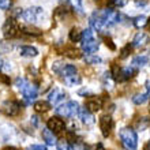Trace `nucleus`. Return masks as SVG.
Here are the masks:
<instances>
[{
	"label": "nucleus",
	"mask_w": 150,
	"mask_h": 150,
	"mask_svg": "<svg viewBox=\"0 0 150 150\" xmlns=\"http://www.w3.org/2000/svg\"><path fill=\"white\" fill-rule=\"evenodd\" d=\"M21 28L18 22H16L14 18H8L3 25V36L4 38H14L19 34Z\"/></svg>",
	"instance_id": "nucleus-5"
},
{
	"label": "nucleus",
	"mask_w": 150,
	"mask_h": 150,
	"mask_svg": "<svg viewBox=\"0 0 150 150\" xmlns=\"http://www.w3.org/2000/svg\"><path fill=\"white\" fill-rule=\"evenodd\" d=\"M22 93V98H23V104L25 105H30V104L37 98V96H38V86L34 85V83H30L28 82V85L21 90Z\"/></svg>",
	"instance_id": "nucleus-4"
},
{
	"label": "nucleus",
	"mask_w": 150,
	"mask_h": 150,
	"mask_svg": "<svg viewBox=\"0 0 150 150\" xmlns=\"http://www.w3.org/2000/svg\"><path fill=\"white\" fill-rule=\"evenodd\" d=\"M150 98V82L146 83V86H145V91L143 93H139V94H135L132 97V103L135 105H142Z\"/></svg>",
	"instance_id": "nucleus-15"
},
{
	"label": "nucleus",
	"mask_w": 150,
	"mask_h": 150,
	"mask_svg": "<svg viewBox=\"0 0 150 150\" xmlns=\"http://www.w3.org/2000/svg\"><path fill=\"white\" fill-rule=\"evenodd\" d=\"M22 33L28 34V36H32V37H40L42 34V32L40 29H36V28H33V26H25V28H22Z\"/></svg>",
	"instance_id": "nucleus-24"
},
{
	"label": "nucleus",
	"mask_w": 150,
	"mask_h": 150,
	"mask_svg": "<svg viewBox=\"0 0 150 150\" xmlns=\"http://www.w3.org/2000/svg\"><path fill=\"white\" fill-rule=\"evenodd\" d=\"M78 117L81 119V122H82L83 124H86V126H91V124L96 122V120H94V116H93V112H90L86 107L79 108Z\"/></svg>",
	"instance_id": "nucleus-12"
},
{
	"label": "nucleus",
	"mask_w": 150,
	"mask_h": 150,
	"mask_svg": "<svg viewBox=\"0 0 150 150\" xmlns=\"http://www.w3.org/2000/svg\"><path fill=\"white\" fill-rule=\"evenodd\" d=\"M149 112H150V105H149Z\"/></svg>",
	"instance_id": "nucleus-46"
},
{
	"label": "nucleus",
	"mask_w": 150,
	"mask_h": 150,
	"mask_svg": "<svg viewBox=\"0 0 150 150\" xmlns=\"http://www.w3.org/2000/svg\"><path fill=\"white\" fill-rule=\"evenodd\" d=\"M79 112V105L76 101H67L64 104L57 105V108L55 109L56 116H59L62 119H71L75 117Z\"/></svg>",
	"instance_id": "nucleus-3"
},
{
	"label": "nucleus",
	"mask_w": 150,
	"mask_h": 150,
	"mask_svg": "<svg viewBox=\"0 0 150 150\" xmlns=\"http://www.w3.org/2000/svg\"><path fill=\"white\" fill-rule=\"evenodd\" d=\"M137 126H138V128H139L141 131H143L147 126H149V119H147V117H142V119H141V120L138 122V124H137Z\"/></svg>",
	"instance_id": "nucleus-34"
},
{
	"label": "nucleus",
	"mask_w": 150,
	"mask_h": 150,
	"mask_svg": "<svg viewBox=\"0 0 150 150\" xmlns=\"http://www.w3.org/2000/svg\"><path fill=\"white\" fill-rule=\"evenodd\" d=\"M145 150H150V141L146 143V145H145Z\"/></svg>",
	"instance_id": "nucleus-41"
},
{
	"label": "nucleus",
	"mask_w": 150,
	"mask_h": 150,
	"mask_svg": "<svg viewBox=\"0 0 150 150\" xmlns=\"http://www.w3.org/2000/svg\"><path fill=\"white\" fill-rule=\"evenodd\" d=\"M42 15H44V10L41 7H32L22 12V18L28 23H36V22H38V19Z\"/></svg>",
	"instance_id": "nucleus-6"
},
{
	"label": "nucleus",
	"mask_w": 150,
	"mask_h": 150,
	"mask_svg": "<svg viewBox=\"0 0 150 150\" xmlns=\"http://www.w3.org/2000/svg\"><path fill=\"white\" fill-rule=\"evenodd\" d=\"M94 38V34H93V30L90 28L82 30V38H81V42H86V41H90V40Z\"/></svg>",
	"instance_id": "nucleus-27"
},
{
	"label": "nucleus",
	"mask_w": 150,
	"mask_h": 150,
	"mask_svg": "<svg viewBox=\"0 0 150 150\" xmlns=\"http://www.w3.org/2000/svg\"><path fill=\"white\" fill-rule=\"evenodd\" d=\"M68 38L71 42H79L81 38H82V32L79 30L78 28H72L70 32H68Z\"/></svg>",
	"instance_id": "nucleus-21"
},
{
	"label": "nucleus",
	"mask_w": 150,
	"mask_h": 150,
	"mask_svg": "<svg viewBox=\"0 0 150 150\" xmlns=\"http://www.w3.org/2000/svg\"><path fill=\"white\" fill-rule=\"evenodd\" d=\"M132 48H134V47H132V44H127L124 48H122V51H120V57H122V59H126L127 56L131 53Z\"/></svg>",
	"instance_id": "nucleus-31"
},
{
	"label": "nucleus",
	"mask_w": 150,
	"mask_h": 150,
	"mask_svg": "<svg viewBox=\"0 0 150 150\" xmlns=\"http://www.w3.org/2000/svg\"><path fill=\"white\" fill-rule=\"evenodd\" d=\"M0 81L3 83H6V85H10V78L6 76V75H0Z\"/></svg>",
	"instance_id": "nucleus-39"
},
{
	"label": "nucleus",
	"mask_w": 150,
	"mask_h": 150,
	"mask_svg": "<svg viewBox=\"0 0 150 150\" xmlns=\"http://www.w3.org/2000/svg\"><path fill=\"white\" fill-rule=\"evenodd\" d=\"M18 51H19V55L25 57H36L38 55V51L32 45H22Z\"/></svg>",
	"instance_id": "nucleus-16"
},
{
	"label": "nucleus",
	"mask_w": 150,
	"mask_h": 150,
	"mask_svg": "<svg viewBox=\"0 0 150 150\" xmlns=\"http://www.w3.org/2000/svg\"><path fill=\"white\" fill-rule=\"evenodd\" d=\"M97 14L100 15V18H101V21L104 22V25H105L107 29L120 23V22H122V18H123L120 12L113 10V8H111V7L104 8V10H98Z\"/></svg>",
	"instance_id": "nucleus-2"
},
{
	"label": "nucleus",
	"mask_w": 150,
	"mask_h": 150,
	"mask_svg": "<svg viewBox=\"0 0 150 150\" xmlns=\"http://www.w3.org/2000/svg\"><path fill=\"white\" fill-rule=\"evenodd\" d=\"M104 41H105V44H107V47H109L112 51H115V49H116V47H115V44L112 42L111 38H108L107 36H104Z\"/></svg>",
	"instance_id": "nucleus-37"
},
{
	"label": "nucleus",
	"mask_w": 150,
	"mask_h": 150,
	"mask_svg": "<svg viewBox=\"0 0 150 150\" xmlns=\"http://www.w3.org/2000/svg\"><path fill=\"white\" fill-rule=\"evenodd\" d=\"M4 150H18V149H16V147H6Z\"/></svg>",
	"instance_id": "nucleus-43"
},
{
	"label": "nucleus",
	"mask_w": 150,
	"mask_h": 150,
	"mask_svg": "<svg viewBox=\"0 0 150 150\" xmlns=\"http://www.w3.org/2000/svg\"><path fill=\"white\" fill-rule=\"evenodd\" d=\"M56 150H71L67 139H60V141H57V143H56Z\"/></svg>",
	"instance_id": "nucleus-29"
},
{
	"label": "nucleus",
	"mask_w": 150,
	"mask_h": 150,
	"mask_svg": "<svg viewBox=\"0 0 150 150\" xmlns=\"http://www.w3.org/2000/svg\"><path fill=\"white\" fill-rule=\"evenodd\" d=\"M146 26H149V28H150V18L147 19V25H146Z\"/></svg>",
	"instance_id": "nucleus-45"
},
{
	"label": "nucleus",
	"mask_w": 150,
	"mask_h": 150,
	"mask_svg": "<svg viewBox=\"0 0 150 150\" xmlns=\"http://www.w3.org/2000/svg\"><path fill=\"white\" fill-rule=\"evenodd\" d=\"M81 44H82L81 49H82V52L85 55H94L100 48V42L96 38L90 40V41H86V42H81Z\"/></svg>",
	"instance_id": "nucleus-11"
},
{
	"label": "nucleus",
	"mask_w": 150,
	"mask_h": 150,
	"mask_svg": "<svg viewBox=\"0 0 150 150\" xmlns=\"http://www.w3.org/2000/svg\"><path fill=\"white\" fill-rule=\"evenodd\" d=\"M100 130L103 132V137H109L113 130V120L109 115H104L100 117Z\"/></svg>",
	"instance_id": "nucleus-7"
},
{
	"label": "nucleus",
	"mask_w": 150,
	"mask_h": 150,
	"mask_svg": "<svg viewBox=\"0 0 150 150\" xmlns=\"http://www.w3.org/2000/svg\"><path fill=\"white\" fill-rule=\"evenodd\" d=\"M72 150H87L86 145L83 142H81V141H78V142L74 143V146H72Z\"/></svg>",
	"instance_id": "nucleus-35"
},
{
	"label": "nucleus",
	"mask_w": 150,
	"mask_h": 150,
	"mask_svg": "<svg viewBox=\"0 0 150 150\" xmlns=\"http://www.w3.org/2000/svg\"><path fill=\"white\" fill-rule=\"evenodd\" d=\"M64 98H66V93H64V90L59 89V87L52 89L51 93L48 94V103L51 105H60L64 101Z\"/></svg>",
	"instance_id": "nucleus-9"
},
{
	"label": "nucleus",
	"mask_w": 150,
	"mask_h": 150,
	"mask_svg": "<svg viewBox=\"0 0 150 150\" xmlns=\"http://www.w3.org/2000/svg\"><path fill=\"white\" fill-rule=\"evenodd\" d=\"M25 150H48L47 145H32V146H28Z\"/></svg>",
	"instance_id": "nucleus-36"
},
{
	"label": "nucleus",
	"mask_w": 150,
	"mask_h": 150,
	"mask_svg": "<svg viewBox=\"0 0 150 150\" xmlns=\"http://www.w3.org/2000/svg\"><path fill=\"white\" fill-rule=\"evenodd\" d=\"M47 127L49 130H52L55 134L57 132H62V131L66 128V124H64V120L59 116H52V117L48 119L47 122Z\"/></svg>",
	"instance_id": "nucleus-10"
},
{
	"label": "nucleus",
	"mask_w": 150,
	"mask_h": 150,
	"mask_svg": "<svg viewBox=\"0 0 150 150\" xmlns=\"http://www.w3.org/2000/svg\"><path fill=\"white\" fill-rule=\"evenodd\" d=\"M127 1H128V0H109V1H108V6L111 8H122L127 4Z\"/></svg>",
	"instance_id": "nucleus-28"
},
{
	"label": "nucleus",
	"mask_w": 150,
	"mask_h": 150,
	"mask_svg": "<svg viewBox=\"0 0 150 150\" xmlns=\"http://www.w3.org/2000/svg\"><path fill=\"white\" fill-rule=\"evenodd\" d=\"M78 94L79 96H83V97H89L91 93H90V90H89V89H86V87H85V89H81V90L78 91Z\"/></svg>",
	"instance_id": "nucleus-38"
},
{
	"label": "nucleus",
	"mask_w": 150,
	"mask_h": 150,
	"mask_svg": "<svg viewBox=\"0 0 150 150\" xmlns=\"http://www.w3.org/2000/svg\"><path fill=\"white\" fill-rule=\"evenodd\" d=\"M41 137H42V141L45 142V145H48V146H53V145L57 143L56 134L52 130H49L48 127L42 128V131H41Z\"/></svg>",
	"instance_id": "nucleus-14"
},
{
	"label": "nucleus",
	"mask_w": 150,
	"mask_h": 150,
	"mask_svg": "<svg viewBox=\"0 0 150 150\" xmlns=\"http://www.w3.org/2000/svg\"><path fill=\"white\" fill-rule=\"evenodd\" d=\"M71 1H72L74 11L79 12V14H83V0H71Z\"/></svg>",
	"instance_id": "nucleus-30"
},
{
	"label": "nucleus",
	"mask_w": 150,
	"mask_h": 150,
	"mask_svg": "<svg viewBox=\"0 0 150 150\" xmlns=\"http://www.w3.org/2000/svg\"><path fill=\"white\" fill-rule=\"evenodd\" d=\"M12 7V0H0V10L8 11Z\"/></svg>",
	"instance_id": "nucleus-32"
},
{
	"label": "nucleus",
	"mask_w": 150,
	"mask_h": 150,
	"mask_svg": "<svg viewBox=\"0 0 150 150\" xmlns=\"http://www.w3.org/2000/svg\"><path fill=\"white\" fill-rule=\"evenodd\" d=\"M28 85V81L25 78H21V76H18V78L15 79V86H16V89H19V90H22L25 86Z\"/></svg>",
	"instance_id": "nucleus-33"
},
{
	"label": "nucleus",
	"mask_w": 150,
	"mask_h": 150,
	"mask_svg": "<svg viewBox=\"0 0 150 150\" xmlns=\"http://www.w3.org/2000/svg\"><path fill=\"white\" fill-rule=\"evenodd\" d=\"M1 68H3V60L0 59V70H1Z\"/></svg>",
	"instance_id": "nucleus-44"
},
{
	"label": "nucleus",
	"mask_w": 150,
	"mask_h": 150,
	"mask_svg": "<svg viewBox=\"0 0 150 150\" xmlns=\"http://www.w3.org/2000/svg\"><path fill=\"white\" fill-rule=\"evenodd\" d=\"M85 107L89 109L90 112H97L103 108V100L100 97H94V96H90L89 98L86 100L85 103Z\"/></svg>",
	"instance_id": "nucleus-13"
},
{
	"label": "nucleus",
	"mask_w": 150,
	"mask_h": 150,
	"mask_svg": "<svg viewBox=\"0 0 150 150\" xmlns=\"http://www.w3.org/2000/svg\"><path fill=\"white\" fill-rule=\"evenodd\" d=\"M33 108H34V111L37 113H45V112H48L51 109V104L48 101H36L33 104Z\"/></svg>",
	"instance_id": "nucleus-19"
},
{
	"label": "nucleus",
	"mask_w": 150,
	"mask_h": 150,
	"mask_svg": "<svg viewBox=\"0 0 150 150\" xmlns=\"http://www.w3.org/2000/svg\"><path fill=\"white\" fill-rule=\"evenodd\" d=\"M64 79V83L67 85V86H76V85H79L81 83V76H79L78 74H75V75H70V76H66Z\"/></svg>",
	"instance_id": "nucleus-22"
},
{
	"label": "nucleus",
	"mask_w": 150,
	"mask_h": 150,
	"mask_svg": "<svg viewBox=\"0 0 150 150\" xmlns=\"http://www.w3.org/2000/svg\"><path fill=\"white\" fill-rule=\"evenodd\" d=\"M147 63H149V56L147 55H138L132 59L131 66L135 68H141V67H143V66H146Z\"/></svg>",
	"instance_id": "nucleus-18"
},
{
	"label": "nucleus",
	"mask_w": 150,
	"mask_h": 150,
	"mask_svg": "<svg viewBox=\"0 0 150 150\" xmlns=\"http://www.w3.org/2000/svg\"><path fill=\"white\" fill-rule=\"evenodd\" d=\"M30 119H32V120H30V123H32L33 126H34V127L38 126V117H37V116H32Z\"/></svg>",
	"instance_id": "nucleus-40"
},
{
	"label": "nucleus",
	"mask_w": 150,
	"mask_h": 150,
	"mask_svg": "<svg viewBox=\"0 0 150 150\" xmlns=\"http://www.w3.org/2000/svg\"><path fill=\"white\" fill-rule=\"evenodd\" d=\"M147 40H149V37H147V34L145 32L137 33L135 37H134V40H132V47H135V48L143 47V45L147 42Z\"/></svg>",
	"instance_id": "nucleus-17"
},
{
	"label": "nucleus",
	"mask_w": 150,
	"mask_h": 150,
	"mask_svg": "<svg viewBox=\"0 0 150 150\" xmlns=\"http://www.w3.org/2000/svg\"><path fill=\"white\" fill-rule=\"evenodd\" d=\"M120 142L126 150H137L138 149V135L137 131L131 127H124L119 132Z\"/></svg>",
	"instance_id": "nucleus-1"
},
{
	"label": "nucleus",
	"mask_w": 150,
	"mask_h": 150,
	"mask_svg": "<svg viewBox=\"0 0 150 150\" xmlns=\"http://www.w3.org/2000/svg\"><path fill=\"white\" fill-rule=\"evenodd\" d=\"M132 25H134L137 29H142L145 28L147 25V18L145 15H138L135 16L134 19H132Z\"/></svg>",
	"instance_id": "nucleus-23"
},
{
	"label": "nucleus",
	"mask_w": 150,
	"mask_h": 150,
	"mask_svg": "<svg viewBox=\"0 0 150 150\" xmlns=\"http://www.w3.org/2000/svg\"><path fill=\"white\" fill-rule=\"evenodd\" d=\"M1 112H3L6 116H10V117H14V116H18L21 112V105L15 101H6L1 105Z\"/></svg>",
	"instance_id": "nucleus-8"
},
{
	"label": "nucleus",
	"mask_w": 150,
	"mask_h": 150,
	"mask_svg": "<svg viewBox=\"0 0 150 150\" xmlns=\"http://www.w3.org/2000/svg\"><path fill=\"white\" fill-rule=\"evenodd\" d=\"M75 74H78V70H76V67H75L74 64H64L63 70L60 72V75H62L63 78L70 76V75H75Z\"/></svg>",
	"instance_id": "nucleus-20"
},
{
	"label": "nucleus",
	"mask_w": 150,
	"mask_h": 150,
	"mask_svg": "<svg viewBox=\"0 0 150 150\" xmlns=\"http://www.w3.org/2000/svg\"><path fill=\"white\" fill-rule=\"evenodd\" d=\"M83 60H85V63H86V64H91V66L103 63V59H101L100 56H97L96 53H94V55H86L85 57H83Z\"/></svg>",
	"instance_id": "nucleus-25"
},
{
	"label": "nucleus",
	"mask_w": 150,
	"mask_h": 150,
	"mask_svg": "<svg viewBox=\"0 0 150 150\" xmlns=\"http://www.w3.org/2000/svg\"><path fill=\"white\" fill-rule=\"evenodd\" d=\"M59 1H60L62 4H67L68 1H70V0H59Z\"/></svg>",
	"instance_id": "nucleus-42"
},
{
	"label": "nucleus",
	"mask_w": 150,
	"mask_h": 150,
	"mask_svg": "<svg viewBox=\"0 0 150 150\" xmlns=\"http://www.w3.org/2000/svg\"><path fill=\"white\" fill-rule=\"evenodd\" d=\"M63 55L68 56V57H75V59H78V57H81V56H82V53H81L76 48H66Z\"/></svg>",
	"instance_id": "nucleus-26"
}]
</instances>
